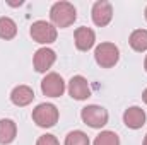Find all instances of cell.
I'll return each instance as SVG.
<instances>
[{
    "instance_id": "6da1fadb",
    "label": "cell",
    "mask_w": 147,
    "mask_h": 145,
    "mask_svg": "<svg viewBox=\"0 0 147 145\" xmlns=\"http://www.w3.org/2000/svg\"><path fill=\"white\" fill-rule=\"evenodd\" d=\"M50 19H51V24L55 28H60V29H65L69 26H72L77 19V10L74 7V3L70 2H55L50 9Z\"/></svg>"
},
{
    "instance_id": "7a4b0ae2",
    "label": "cell",
    "mask_w": 147,
    "mask_h": 145,
    "mask_svg": "<svg viewBox=\"0 0 147 145\" xmlns=\"http://www.w3.org/2000/svg\"><path fill=\"white\" fill-rule=\"evenodd\" d=\"M94 60L101 68H111L120 60V50L115 43H101L94 50Z\"/></svg>"
},
{
    "instance_id": "3957f363",
    "label": "cell",
    "mask_w": 147,
    "mask_h": 145,
    "mask_svg": "<svg viewBox=\"0 0 147 145\" xmlns=\"http://www.w3.org/2000/svg\"><path fill=\"white\" fill-rule=\"evenodd\" d=\"M58 109L51 103H41L33 109V121L41 128H51L58 121Z\"/></svg>"
},
{
    "instance_id": "277c9868",
    "label": "cell",
    "mask_w": 147,
    "mask_h": 145,
    "mask_svg": "<svg viewBox=\"0 0 147 145\" xmlns=\"http://www.w3.org/2000/svg\"><path fill=\"white\" fill-rule=\"evenodd\" d=\"M80 118L82 121L91 126V128H103L106 123H108V111L103 108V106H98V104H89L86 108H82L80 111Z\"/></svg>"
},
{
    "instance_id": "5b68a950",
    "label": "cell",
    "mask_w": 147,
    "mask_h": 145,
    "mask_svg": "<svg viewBox=\"0 0 147 145\" xmlns=\"http://www.w3.org/2000/svg\"><path fill=\"white\" fill-rule=\"evenodd\" d=\"M29 34L39 44H50L57 41V28L46 21H36L31 24Z\"/></svg>"
},
{
    "instance_id": "8992f818",
    "label": "cell",
    "mask_w": 147,
    "mask_h": 145,
    "mask_svg": "<svg viewBox=\"0 0 147 145\" xmlns=\"http://www.w3.org/2000/svg\"><path fill=\"white\" fill-rule=\"evenodd\" d=\"M41 92L48 97H60L65 92V82L62 75L55 72L46 73L45 79L41 80Z\"/></svg>"
},
{
    "instance_id": "52a82bcc",
    "label": "cell",
    "mask_w": 147,
    "mask_h": 145,
    "mask_svg": "<svg viewBox=\"0 0 147 145\" xmlns=\"http://www.w3.org/2000/svg\"><path fill=\"white\" fill-rule=\"evenodd\" d=\"M113 19V7L108 0H98L92 5V22L99 28L108 26Z\"/></svg>"
},
{
    "instance_id": "ba28073f",
    "label": "cell",
    "mask_w": 147,
    "mask_h": 145,
    "mask_svg": "<svg viewBox=\"0 0 147 145\" xmlns=\"http://www.w3.org/2000/svg\"><path fill=\"white\" fill-rule=\"evenodd\" d=\"M55 60H57V55H55V51L51 48H46V46L45 48H39L36 53H34V56H33L34 70L39 73H46V70H50L53 67Z\"/></svg>"
},
{
    "instance_id": "9c48e42d",
    "label": "cell",
    "mask_w": 147,
    "mask_h": 145,
    "mask_svg": "<svg viewBox=\"0 0 147 145\" xmlns=\"http://www.w3.org/2000/svg\"><path fill=\"white\" fill-rule=\"evenodd\" d=\"M69 94L77 101H84L87 97H91V87L89 82L82 77V75H74L69 80Z\"/></svg>"
},
{
    "instance_id": "30bf717a",
    "label": "cell",
    "mask_w": 147,
    "mask_h": 145,
    "mask_svg": "<svg viewBox=\"0 0 147 145\" xmlns=\"http://www.w3.org/2000/svg\"><path fill=\"white\" fill-rule=\"evenodd\" d=\"M74 39H75L77 50H80V51H89V50L94 46V43H96V34H94V31H92L91 28L82 26V28H77V29H75Z\"/></svg>"
},
{
    "instance_id": "8fae6325",
    "label": "cell",
    "mask_w": 147,
    "mask_h": 145,
    "mask_svg": "<svg viewBox=\"0 0 147 145\" xmlns=\"http://www.w3.org/2000/svg\"><path fill=\"white\" fill-rule=\"evenodd\" d=\"M123 123L132 128V130H139L146 125V111L139 106H132V108L125 109L123 113Z\"/></svg>"
},
{
    "instance_id": "7c38bea8",
    "label": "cell",
    "mask_w": 147,
    "mask_h": 145,
    "mask_svg": "<svg viewBox=\"0 0 147 145\" xmlns=\"http://www.w3.org/2000/svg\"><path fill=\"white\" fill-rule=\"evenodd\" d=\"M34 99V91L29 87V85H17L12 89L10 92V101L12 104L19 106V108H24L28 104H31Z\"/></svg>"
},
{
    "instance_id": "4fadbf2b",
    "label": "cell",
    "mask_w": 147,
    "mask_h": 145,
    "mask_svg": "<svg viewBox=\"0 0 147 145\" xmlns=\"http://www.w3.org/2000/svg\"><path fill=\"white\" fill-rule=\"evenodd\" d=\"M17 125L12 119H0V145H9L16 140Z\"/></svg>"
},
{
    "instance_id": "5bb4252c",
    "label": "cell",
    "mask_w": 147,
    "mask_h": 145,
    "mask_svg": "<svg viewBox=\"0 0 147 145\" xmlns=\"http://www.w3.org/2000/svg\"><path fill=\"white\" fill-rule=\"evenodd\" d=\"M128 43H130V46H132L135 51H139V53L146 51L147 50V31L146 29H135V31L130 34Z\"/></svg>"
},
{
    "instance_id": "9a60e30c",
    "label": "cell",
    "mask_w": 147,
    "mask_h": 145,
    "mask_svg": "<svg viewBox=\"0 0 147 145\" xmlns=\"http://www.w3.org/2000/svg\"><path fill=\"white\" fill-rule=\"evenodd\" d=\"M17 34V24L10 17H0V38L9 41L14 39Z\"/></svg>"
},
{
    "instance_id": "2e32d148",
    "label": "cell",
    "mask_w": 147,
    "mask_h": 145,
    "mask_svg": "<svg viewBox=\"0 0 147 145\" xmlns=\"http://www.w3.org/2000/svg\"><path fill=\"white\" fill-rule=\"evenodd\" d=\"M94 145H120V137L115 132L105 130L94 138Z\"/></svg>"
},
{
    "instance_id": "e0dca14e",
    "label": "cell",
    "mask_w": 147,
    "mask_h": 145,
    "mask_svg": "<svg viewBox=\"0 0 147 145\" xmlns=\"http://www.w3.org/2000/svg\"><path fill=\"white\" fill-rule=\"evenodd\" d=\"M89 137L80 132V130H74L65 137V145H89Z\"/></svg>"
},
{
    "instance_id": "ac0fdd59",
    "label": "cell",
    "mask_w": 147,
    "mask_h": 145,
    "mask_svg": "<svg viewBox=\"0 0 147 145\" xmlns=\"http://www.w3.org/2000/svg\"><path fill=\"white\" fill-rule=\"evenodd\" d=\"M36 145H60V144H58V140H57L55 135L46 133V135H41V137L38 138Z\"/></svg>"
},
{
    "instance_id": "d6986e66",
    "label": "cell",
    "mask_w": 147,
    "mask_h": 145,
    "mask_svg": "<svg viewBox=\"0 0 147 145\" xmlns=\"http://www.w3.org/2000/svg\"><path fill=\"white\" fill-rule=\"evenodd\" d=\"M9 5H12V7H17V5H22V0H19V2H7Z\"/></svg>"
},
{
    "instance_id": "ffe728a7",
    "label": "cell",
    "mask_w": 147,
    "mask_h": 145,
    "mask_svg": "<svg viewBox=\"0 0 147 145\" xmlns=\"http://www.w3.org/2000/svg\"><path fill=\"white\" fill-rule=\"evenodd\" d=\"M142 99H144V103L147 104V89L144 91V92H142Z\"/></svg>"
},
{
    "instance_id": "44dd1931",
    "label": "cell",
    "mask_w": 147,
    "mask_h": 145,
    "mask_svg": "<svg viewBox=\"0 0 147 145\" xmlns=\"http://www.w3.org/2000/svg\"><path fill=\"white\" fill-rule=\"evenodd\" d=\"M144 68H146V72H147V56H146V60H144Z\"/></svg>"
},
{
    "instance_id": "7402d4cb",
    "label": "cell",
    "mask_w": 147,
    "mask_h": 145,
    "mask_svg": "<svg viewBox=\"0 0 147 145\" xmlns=\"http://www.w3.org/2000/svg\"><path fill=\"white\" fill-rule=\"evenodd\" d=\"M142 145H147V135H146V138H144V144Z\"/></svg>"
},
{
    "instance_id": "603a6c76",
    "label": "cell",
    "mask_w": 147,
    "mask_h": 145,
    "mask_svg": "<svg viewBox=\"0 0 147 145\" xmlns=\"http://www.w3.org/2000/svg\"><path fill=\"white\" fill-rule=\"evenodd\" d=\"M146 19H147V7H146Z\"/></svg>"
}]
</instances>
